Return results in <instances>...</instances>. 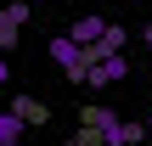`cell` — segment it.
Instances as JSON below:
<instances>
[{"instance_id": "2", "label": "cell", "mask_w": 152, "mask_h": 146, "mask_svg": "<svg viewBox=\"0 0 152 146\" xmlns=\"http://www.w3.org/2000/svg\"><path fill=\"white\" fill-rule=\"evenodd\" d=\"M23 23H28V0H11V6H0V56H6V51L17 45Z\"/></svg>"}, {"instance_id": "7", "label": "cell", "mask_w": 152, "mask_h": 146, "mask_svg": "<svg viewBox=\"0 0 152 146\" xmlns=\"http://www.w3.org/2000/svg\"><path fill=\"white\" fill-rule=\"evenodd\" d=\"M23 129H28V124L6 107V113H0V146H17V141H23Z\"/></svg>"}, {"instance_id": "6", "label": "cell", "mask_w": 152, "mask_h": 146, "mask_svg": "<svg viewBox=\"0 0 152 146\" xmlns=\"http://www.w3.org/2000/svg\"><path fill=\"white\" fill-rule=\"evenodd\" d=\"M11 113H17V118H23V124H28V129H34V124H45V118H51V107H45V101H34V96H17V101H11Z\"/></svg>"}, {"instance_id": "11", "label": "cell", "mask_w": 152, "mask_h": 146, "mask_svg": "<svg viewBox=\"0 0 152 146\" xmlns=\"http://www.w3.org/2000/svg\"><path fill=\"white\" fill-rule=\"evenodd\" d=\"M147 45H152V23H147Z\"/></svg>"}, {"instance_id": "9", "label": "cell", "mask_w": 152, "mask_h": 146, "mask_svg": "<svg viewBox=\"0 0 152 146\" xmlns=\"http://www.w3.org/2000/svg\"><path fill=\"white\" fill-rule=\"evenodd\" d=\"M62 146H107V141H102L96 129H73V135H68V141H62Z\"/></svg>"}, {"instance_id": "1", "label": "cell", "mask_w": 152, "mask_h": 146, "mask_svg": "<svg viewBox=\"0 0 152 146\" xmlns=\"http://www.w3.org/2000/svg\"><path fill=\"white\" fill-rule=\"evenodd\" d=\"M51 62H56L73 84H85V79H90V68H96V62H90V51H85V45H73L68 34H56V39H51Z\"/></svg>"}, {"instance_id": "5", "label": "cell", "mask_w": 152, "mask_h": 146, "mask_svg": "<svg viewBox=\"0 0 152 146\" xmlns=\"http://www.w3.org/2000/svg\"><path fill=\"white\" fill-rule=\"evenodd\" d=\"M102 34H107V17H73V28H68V39H73V45H85V51H90Z\"/></svg>"}, {"instance_id": "3", "label": "cell", "mask_w": 152, "mask_h": 146, "mask_svg": "<svg viewBox=\"0 0 152 146\" xmlns=\"http://www.w3.org/2000/svg\"><path fill=\"white\" fill-rule=\"evenodd\" d=\"M118 124H124V118H118L113 107H85V118H79V129H96L102 141H113V135H118Z\"/></svg>"}, {"instance_id": "12", "label": "cell", "mask_w": 152, "mask_h": 146, "mask_svg": "<svg viewBox=\"0 0 152 146\" xmlns=\"http://www.w3.org/2000/svg\"><path fill=\"white\" fill-rule=\"evenodd\" d=\"M147 135H152V118H147Z\"/></svg>"}, {"instance_id": "10", "label": "cell", "mask_w": 152, "mask_h": 146, "mask_svg": "<svg viewBox=\"0 0 152 146\" xmlns=\"http://www.w3.org/2000/svg\"><path fill=\"white\" fill-rule=\"evenodd\" d=\"M6 79H11V62H6V56H0V84H6Z\"/></svg>"}, {"instance_id": "8", "label": "cell", "mask_w": 152, "mask_h": 146, "mask_svg": "<svg viewBox=\"0 0 152 146\" xmlns=\"http://www.w3.org/2000/svg\"><path fill=\"white\" fill-rule=\"evenodd\" d=\"M141 141H147V124H135V118H124V124H118V135H113L107 146H141Z\"/></svg>"}, {"instance_id": "4", "label": "cell", "mask_w": 152, "mask_h": 146, "mask_svg": "<svg viewBox=\"0 0 152 146\" xmlns=\"http://www.w3.org/2000/svg\"><path fill=\"white\" fill-rule=\"evenodd\" d=\"M124 73H130V62H124V56H107V62H96V68H90V79H85V84H90V90H107V84H118Z\"/></svg>"}, {"instance_id": "13", "label": "cell", "mask_w": 152, "mask_h": 146, "mask_svg": "<svg viewBox=\"0 0 152 146\" xmlns=\"http://www.w3.org/2000/svg\"><path fill=\"white\" fill-rule=\"evenodd\" d=\"M28 6H39V0H28Z\"/></svg>"}]
</instances>
